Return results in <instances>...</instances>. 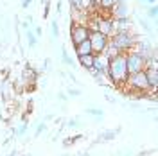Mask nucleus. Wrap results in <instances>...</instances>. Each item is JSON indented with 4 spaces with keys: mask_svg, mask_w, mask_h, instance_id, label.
<instances>
[{
    "mask_svg": "<svg viewBox=\"0 0 158 156\" xmlns=\"http://www.w3.org/2000/svg\"><path fill=\"white\" fill-rule=\"evenodd\" d=\"M128 67H126V54L118 52L113 58H110L108 68H106V79H110V83L115 88H120L126 84L128 81Z\"/></svg>",
    "mask_w": 158,
    "mask_h": 156,
    "instance_id": "obj_1",
    "label": "nucleus"
},
{
    "mask_svg": "<svg viewBox=\"0 0 158 156\" xmlns=\"http://www.w3.org/2000/svg\"><path fill=\"white\" fill-rule=\"evenodd\" d=\"M137 39H138V34H135L133 31H131V32H113V34L110 36L108 43L117 50V52L126 54V52H129V50L133 49V45L137 43Z\"/></svg>",
    "mask_w": 158,
    "mask_h": 156,
    "instance_id": "obj_2",
    "label": "nucleus"
},
{
    "mask_svg": "<svg viewBox=\"0 0 158 156\" xmlns=\"http://www.w3.org/2000/svg\"><path fill=\"white\" fill-rule=\"evenodd\" d=\"M90 45H92V52L97 56V54H102L104 52V49L108 47V41L110 38L108 36H104V34H101L99 31H90Z\"/></svg>",
    "mask_w": 158,
    "mask_h": 156,
    "instance_id": "obj_3",
    "label": "nucleus"
},
{
    "mask_svg": "<svg viewBox=\"0 0 158 156\" xmlns=\"http://www.w3.org/2000/svg\"><path fill=\"white\" fill-rule=\"evenodd\" d=\"M126 67H128V74L142 72L146 70V58H142L137 52H126Z\"/></svg>",
    "mask_w": 158,
    "mask_h": 156,
    "instance_id": "obj_4",
    "label": "nucleus"
},
{
    "mask_svg": "<svg viewBox=\"0 0 158 156\" xmlns=\"http://www.w3.org/2000/svg\"><path fill=\"white\" fill-rule=\"evenodd\" d=\"M88 36H90V29L86 25H81V23H72L70 25V41H72L74 47L83 43L85 39H88Z\"/></svg>",
    "mask_w": 158,
    "mask_h": 156,
    "instance_id": "obj_5",
    "label": "nucleus"
},
{
    "mask_svg": "<svg viewBox=\"0 0 158 156\" xmlns=\"http://www.w3.org/2000/svg\"><path fill=\"white\" fill-rule=\"evenodd\" d=\"M133 23L129 18H113V32H131Z\"/></svg>",
    "mask_w": 158,
    "mask_h": 156,
    "instance_id": "obj_6",
    "label": "nucleus"
},
{
    "mask_svg": "<svg viewBox=\"0 0 158 156\" xmlns=\"http://www.w3.org/2000/svg\"><path fill=\"white\" fill-rule=\"evenodd\" d=\"M144 74H146V79H148V83H149L151 92H153V93H156V88H158V70L146 68V70H144Z\"/></svg>",
    "mask_w": 158,
    "mask_h": 156,
    "instance_id": "obj_7",
    "label": "nucleus"
},
{
    "mask_svg": "<svg viewBox=\"0 0 158 156\" xmlns=\"http://www.w3.org/2000/svg\"><path fill=\"white\" fill-rule=\"evenodd\" d=\"M108 61L110 59L104 56V54H97L95 59H94V67L92 68L97 70L99 74H106V68H108Z\"/></svg>",
    "mask_w": 158,
    "mask_h": 156,
    "instance_id": "obj_8",
    "label": "nucleus"
},
{
    "mask_svg": "<svg viewBox=\"0 0 158 156\" xmlns=\"http://www.w3.org/2000/svg\"><path fill=\"white\" fill-rule=\"evenodd\" d=\"M111 18H128L129 16V11H128V6L122 2V4H115L111 7Z\"/></svg>",
    "mask_w": 158,
    "mask_h": 156,
    "instance_id": "obj_9",
    "label": "nucleus"
},
{
    "mask_svg": "<svg viewBox=\"0 0 158 156\" xmlns=\"http://www.w3.org/2000/svg\"><path fill=\"white\" fill-rule=\"evenodd\" d=\"M76 56H86V54H94L92 52V45H90V39H85L83 43L76 45Z\"/></svg>",
    "mask_w": 158,
    "mask_h": 156,
    "instance_id": "obj_10",
    "label": "nucleus"
},
{
    "mask_svg": "<svg viewBox=\"0 0 158 156\" xmlns=\"http://www.w3.org/2000/svg\"><path fill=\"white\" fill-rule=\"evenodd\" d=\"M94 59L95 54H86V56H77V65H81L85 70H88L94 67Z\"/></svg>",
    "mask_w": 158,
    "mask_h": 156,
    "instance_id": "obj_11",
    "label": "nucleus"
},
{
    "mask_svg": "<svg viewBox=\"0 0 158 156\" xmlns=\"http://www.w3.org/2000/svg\"><path fill=\"white\" fill-rule=\"evenodd\" d=\"M117 133H120V127L118 129H108V131H102L101 135H99V140L97 142H108V140H113V138L117 137Z\"/></svg>",
    "mask_w": 158,
    "mask_h": 156,
    "instance_id": "obj_12",
    "label": "nucleus"
},
{
    "mask_svg": "<svg viewBox=\"0 0 158 156\" xmlns=\"http://www.w3.org/2000/svg\"><path fill=\"white\" fill-rule=\"evenodd\" d=\"M113 6H115V0H97L99 11H111Z\"/></svg>",
    "mask_w": 158,
    "mask_h": 156,
    "instance_id": "obj_13",
    "label": "nucleus"
},
{
    "mask_svg": "<svg viewBox=\"0 0 158 156\" xmlns=\"http://www.w3.org/2000/svg\"><path fill=\"white\" fill-rule=\"evenodd\" d=\"M25 38H27V45H29L31 49H34V47H36V43H38V38H36L34 31L27 29V32H25Z\"/></svg>",
    "mask_w": 158,
    "mask_h": 156,
    "instance_id": "obj_14",
    "label": "nucleus"
},
{
    "mask_svg": "<svg viewBox=\"0 0 158 156\" xmlns=\"http://www.w3.org/2000/svg\"><path fill=\"white\" fill-rule=\"evenodd\" d=\"M50 31H52V39L56 41L59 36V27H58V22H50Z\"/></svg>",
    "mask_w": 158,
    "mask_h": 156,
    "instance_id": "obj_15",
    "label": "nucleus"
},
{
    "mask_svg": "<svg viewBox=\"0 0 158 156\" xmlns=\"http://www.w3.org/2000/svg\"><path fill=\"white\" fill-rule=\"evenodd\" d=\"M61 59H63V63H65V65H70V67H74V59L70 58V56H69V52H67L65 49H63V54H61Z\"/></svg>",
    "mask_w": 158,
    "mask_h": 156,
    "instance_id": "obj_16",
    "label": "nucleus"
},
{
    "mask_svg": "<svg viewBox=\"0 0 158 156\" xmlns=\"http://www.w3.org/2000/svg\"><path fill=\"white\" fill-rule=\"evenodd\" d=\"M86 113L94 117H102V109L101 108H86Z\"/></svg>",
    "mask_w": 158,
    "mask_h": 156,
    "instance_id": "obj_17",
    "label": "nucleus"
},
{
    "mask_svg": "<svg viewBox=\"0 0 158 156\" xmlns=\"http://www.w3.org/2000/svg\"><path fill=\"white\" fill-rule=\"evenodd\" d=\"M81 95V90L79 88H69L67 90V97H79Z\"/></svg>",
    "mask_w": 158,
    "mask_h": 156,
    "instance_id": "obj_18",
    "label": "nucleus"
},
{
    "mask_svg": "<svg viewBox=\"0 0 158 156\" xmlns=\"http://www.w3.org/2000/svg\"><path fill=\"white\" fill-rule=\"evenodd\" d=\"M156 14H158V7L155 6V4H153V6H151V7L148 9V16L155 20V18H156Z\"/></svg>",
    "mask_w": 158,
    "mask_h": 156,
    "instance_id": "obj_19",
    "label": "nucleus"
},
{
    "mask_svg": "<svg viewBox=\"0 0 158 156\" xmlns=\"http://www.w3.org/2000/svg\"><path fill=\"white\" fill-rule=\"evenodd\" d=\"M25 131H27V122H23L18 129H13V133H15V135H18V137H20V135H23Z\"/></svg>",
    "mask_w": 158,
    "mask_h": 156,
    "instance_id": "obj_20",
    "label": "nucleus"
},
{
    "mask_svg": "<svg viewBox=\"0 0 158 156\" xmlns=\"http://www.w3.org/2000/svg\"><path fill=\"white\" fill-rule=\"evenodd\" d=\"M45 129H47V126H45V122H40V124H38V127H36V131H34V137H40V135H41V133H43Z\"/></svg>",
    "mask_w": 158,
    "mask_h": 156,
    "instance_id": "obj_21",
    "label": "nucleus"
},
{
    "mask_svg": "<svg viewBox=\"0 0 158 156\" xmlns=\"http://www.w3.org/2000/svg\"><path fill=\"white\" fill-rule=\"evenodd\" d=\"M67 127H70V129H76V127H79V120H77V118H70L69 122H67Z\"/></svg>",
    "mask_w": 158,
    "mask_h": 156,
    "instance_id": "obj_22",
    "label": "nucleus"
},
{
    "mask_svg": "<svg viewBox=\"0 0 158 156\" xmlns=\"http://www.w3.org/2000/svg\"><path fill=\"white\" fill-rule=\"evenodd\" d=\"M49 65H50V58H45V61H43V67H41V72L49 70Z\"/></svg>",
    "mask_w": 158,
    "mask_h": 156,
    "instance_id": "obj_23",
    "label": "nucleus"
},
{
    "mask_svg": "<svg viewBox=\"0 0 158 156\" xmlns=\"http://www.w3.org/2000/svg\"><path fill=\"white\" fill-rule=\"evenodd\" d=\"M34 34H36V38H40V36L43 34V29H41V27H34Z\"/></svg>",
    "mask_w": 158,
    "mask_h": 156,
    "instance_id": "obj_24",
    "label": "nucleus"
},
{
    "mask_svg": "<svg viewBox=\"0 0 158 156\" xmlns=\"http://www.w3.org/2000/svg\"><path fill=\"white\" fill-rule=\"evenodd\" d=\"M31 2H32V0H22V7H23V9H27Z\"/></svg>",
    "mask_w": 158,
    "mask_h": 156,
    "instance_id": "obj_25",
    "label": "nucleus"
},
{
    "mask_svg": "<svg viewBox=\"0 0 158 156\" xmlns=\"http://www.w3.org/2000/svg\"><path fill=\"white\" fill-rule=\"evenodd\" d=\"M58 99L59 101H69V97H67L65 93H58Z\"/></svg>",
    "mask_w": 158,
    "mask_h": 156,
    "instance_id": "obj_26",
    "label": "nucleus"
},
{
    "mask_svg": "<svg viewBox=\"0 0 158 156\" xmlns=\"http://www.w3.org/2000/svg\"><path fill=\"white\" fill-rule=\"evenodd\" d=\"M22 27H23L25 31L29 29V20H25V22H22Z\"/></svg>",
    "mask_w": 158,
    "mask_h": 156,
    "instance_id": "obj_27",
    "label": "nucleus"
},
{
    "mask_svg": "<svg viewBox=\"0 0 158 156\" xmlns=\"http://www.w3.org/2000/svg\"><path fill=\"white\" fill-rule=\"evenodd\" d=\"M142 2H148V4H155L156 0H142Z\"/></svg>",
    "mask_w": 158,
    "mask_h": 156,
    "instance_id": "obj_28",
    "label": "nucleus"
},
{
    "mask_svg": "<svg viewBox=\"0 0 158 156\" xmlns=\"http://www.w3.org/2000/svg\"><path fill=\"white\" fill-rule=\"evenodd\" d=\"M15 154H16V153H11V154H7V156H15Z\"/></svg>",
    "mask_w": 158,
    "mask_h": 156,
    "instance_id": "obj_29",
    "label": "nucleus"
}]
</instances>
